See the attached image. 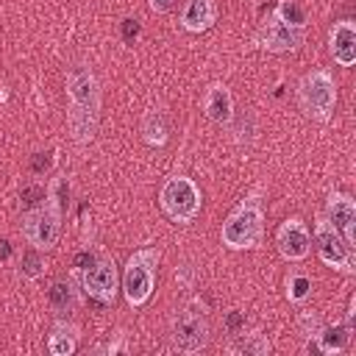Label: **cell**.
Listing matches in <instances>:
<instances>
[{"instance_id":"cell-24","label":"cell","mask_w":356,"mask_h":356,"mask_svg":"<svg viewBox=\"0 0 356 356\" xmlns=\"http://www.w3.org/2000/svg\"><path fill=\"white\" fill-rule=\"evenodd\" d=\"M175 3H178V0H150V8H153L156 14H167V11L175 8Z\"/></svg>"},{"instance_id":"cell-5","label":"cell","mask_w":356,"mask_h":356,"mask_svg":"<svg viewBox=\"0 0 356 356\" xmlns=\"http://www.w3.org/2000/svg\"><path fill=\"white\" fill-rule=\"evenodd\" d=\"M298 106L314 122H328L337 108V81L328 70H309L298 81Z\"/></svg>"},{"instance_id":"cell-23","label":"cell","mask_w":356,"mask_h":356,"mask_svg":"<svg viewBox=\"0 0 356 356\" xmlns=\"http://www.w3.org/2000/svg\"><path fill=\"white\" fill-rule=\"evenodd\" d=\"M309 295H312V278L303 275V273H289V278H286V298L292 303H303Z\"/></svg>"},{"instance_id":"cell-13","label":"cell","mask_w":356,"mask_h":356,"mask_svg":"<svg viewBox=\"0 0 356 356\" xmlns=\"http://www.w3.org/2000/svg\"><path fill=\"white\" fill-rule=\"evenodd\" d=\"M328 53L339 67H353L356 64V22L353 19H339L328 31Z\"/></svg>"},{"instance_id":"cell-20","label":"cell","mask_w":356,"mask_h":356,"mask_svg":"<svg viewBox=\"0 0 356 356\" xmlns=\"http://www.w3.org/2000/svg\"><path fill=\"white\" fill-rule=\"evenodd\" d=\"M231 350L245 353V356H264L270 350V342L261 331H248V334L242 331V334H236V342L231 345Z\"/></svg>"},{"instance_id":"cell-19","label":"cell","mask_w":356,"mask_h":356,"mask_svg":"<svg viewBox=\"0 0 356 356\" xmlns=\"http://www.w3.org/2000/svg\"><path fill=\"white\" fill-rule=\"evenodd\" d=\"M142 139L153 147H161L167 145L170 139V131H167V122H164V114L161 111H147L145 120H142Z\"/></svg>"},{"instance_id":"cell-21","label":"cell","mask_w":356,"mask_h":356,"mask_svg":"<svg viewBox=\"0 0 356 356\" xmlns=\"http://www.w3.org/2000/svg\"><path fill=\"white\" fill-rule=\"evenodd\" d=\"M19 275H22L25 281L42 278V275H44V253L36 250V248L22 250V256H19Z\"/></svg>"},{"instance_id":"cell-8","label":"cell","mask_w":356,"mask_h":356,"mask_svg":"<svg viewBox=\"0 0 356 356\" xmlns=\"http://www.w3.org/2000/svg\"><path fill=\"white\" fill-rule=\"evenodd\" d=\"M314 248H317V256L325 267L337 270V273H345V275H353L356 273V256L353 250L345 245V239L339 236V231L331 225V220L325 214H317V222H314Z\"/></svg>"},{"instance_id":"cell-22","label":"cell","mask_w":356,"mask_h":356,"mask_svg":"<svg viewBox=\"0 0 356 356\" xmlns=\"http://www.w3.org/2000/svg\"><path fill=\"white\" fill-rule=\"evenodd\" d=\"M281 22H286V25H295V28H306V8L298 3V0H281L278 6H275V11H273Z\"/></svg>"},{"instance_id":"cell-10","label":"cell","mask_w":356,"mask_h":356,"mask_svg":"<svg viewBox=\"0 0 356 356\" xmlns=\"http://www.w3.org/2000/svg\"><path fill=\"white\" fill-rule=\"evenodd\" d=\"M303 39H306V28L286 25L275 14H270L253 36V42L267 53H295L303 44Z\"/></svg>"},{"instance_id":"cell-6","label":"cell","mask_w":356,"mask_h":356,"mask_svg":"<svg viewBox=\"0 0 356 356\" xmlns=\"http://www.w3.org/2000/svg\"><path fill=\"white\" fill-rule=\"evenodd\" d=\"M159 206L172 222L189 225L203 206L200 186L186 175H170L159 189Z\"/></svg>"},{"instance_id":"cell-2","label":"cell","mask_w":356,"mask_h":356,"mask_svg":"<svg viewBox=\"0 0 356 356\" xmlns=\"http://www.w3.org/2000/svg\"><path fill=\"white\" fill-rule=\"evenodd\" d=\"M222 245L228 250H253L261 245V236H264V206H261V197L259 192L256 195H248L236 203V209L225 217L222 222Z\"/></svg>"},{"instance_id":"cell-7","label":"cell","mask_w":356,"mask_h":356,"mask_svg":"<svg viewBox=\"0 0 356 356\" xmlns=\"http://www.w3.org/2000/svg\"><path fill=\"white\" fill-rule=\"evenodd\" d=\"M209 337L211 325L197 303H186L170 317V342L178 353H200L209 345Z\"/></svg>"},{"instance_id":"cell-16","label":"cell","mask_w":356,"mask_h":356,"mask_svg":"<svg viewBox=\"0 0 356 356\" xmlns=\"http://www.w3.org/2000/svg\"><path fill=\"white\" fill-rule=\"evenodd\" d=\"M81 284H78V278L75 275H70V278H56L53 284H50V289H47V303L56 309V312H72V309H78V303H81Z\"/></svg>"},{"instance_id":"cell-25","label":"cell","mask_w":356,"mask_h":356,"mask_svg":"<svg viewBox=\"0 0 356 356\" xmlns=\"http://www.w3.org/2000/svg\"><path fill=\"white\" fill-rule=\"evenodd\" d=\"M6 256H8V242L0 239V259H6Z\"/></svg>"},{"instance_id":"cell-11","label":"cell","mask_w":356,"mask_h":356,"mask_svg":"<svg viewBox=\"0 0 356 356\" xmlns=\"http://www.w3.org/2000/svg\"><path fill=\"white\" fill-rule=\"evenodd\" d=\"M275 248L286 261H303L312 250V231L300 217H286L275 231Z\"/></svg>"},{"instance_id":"cell-9","label":"cell","mask_w":356,"mask_h":356,"mask_svg":"<svg viewBox=\"0 0 356 356\" xmlns=\"http://www.w3.org/2000/svg\"><path fill=\"white\" fill-rule=\"evenodd\" d=\"M81 284V289L100 300V303H114L117 292H120V267L111 256H97L89 267H83L81 273H72Z\"/></svg>"},{"instance_id":"cell-18","label":"cell","mask_w":356,"mask_h":356,"mask_svg":"<svg viewBox=\"0 0 356 356\" xmlns=\"http://www.w3.org/2000/svg\"><path fill=\"white\" fill-rule=\"evenodd\" d=\"M350 320H345L342 325H323L317 334H314V342H317V350L325 353V356H334V353H342L350 342Z\"/></svg>"},{"instance_id":"cell-3","label":"cell","mask_w":356,"mask_h":356,"mask_svg":"<svg viewBox=\"0 0 356 356\" xmlns=\"http://www.w3.org/2000/svg\"><path fill=\"white\" fill-rule=\"evenodd\" d=\"M61 217H64V200L56 195V186H50V192L44 195V203L22 214L25 242L42 253L53 250L61 239Z\"/></svg>"},{"instance_id":"cell-15","label":"cell","mask_w":356,"mask_h":356,"mask_svg":"<svg viewBox=\"0 0 356 356\" xmlns=\"http://www.w3.org/2000/svg\"><path fill=\"white\" fill-rule=\"evenodd\" d=\"M217 22L214 0H186L181 8V25L189 33H203Z\"/></svg>"},{"instance_id":"cell-14","label":"cell","mask_w":356,"mask_h":356,"mask_svg":"<svg viewBox=\"0 0 356 356\" xmlns=\"http://www.w3.org/2000/svg\"><path fill=\"white\" fill-rule=\"evenodd\" d=\"M203 111L211 122L228 125L234 120V95L225 83H211L203 95Z\"/></svg>"},{"instance_id":"cell-4","label":"cell","mask_w":356,"mask_h":356,"mask_svg":"<svg viewBox=\"0 0 356 356\" xmlns=\"http://www.w3.org/2000/svg\"><path fill=\"white\" fill-rule=\"evenodd\" d=\"M161 261V250L159 248H139L128 256L120 284H122V295L128 300V306L139 309L150 300L153 289H156V270Z\"/></svg>"},{"instance_id":"cell-12","label":"cell","mask_w":356,"mask_h":356,"mask_svg":"<svg viewBox=\"0 0 356 356\" xmlns=\"http://www.w3.org/2000/svg\"><path fill=\"white\" fill-rule=\"evenodd\" d=\"M331 225L339 231V236L345 239V245L350 250H356V203L350 195L342 192H331L325 200V211H323Z\"/></svg>"},{"instance_id":"cell-17","label":"cell","mask_w":356,"mask_h":356,"mask_svg":"<svg viewBox=\"0 0 356 356\" xmlns=\"http://www.w3.org/2000/svg\"><path fill=\"white\" fill-rule=\"evenodd\" d=\"M78 342H81V328L75 323H67V320L53 323L47 337V350L53 356H72L78 350Z\"/></svg>"},{"instance_id":"cell-1","label":"cell","mask_w":356,"mask_h":356,"mask_svg":"<svg viewBox=\"0 0 356 356\" xmlns=\"http://www.w3.org/2000/svg\"><path fill=\"white\" fill-rule=\"evenodd\" d=\"M100 106H103V89L97 75L75 64L67 72V128L78 145H86L97 134L100 122Z\"/></svg>"}]
</instances>
